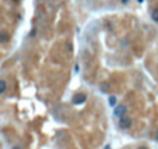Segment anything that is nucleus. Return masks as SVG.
<instances>
[{"label":"nucleus","mask_w":158,"mask_h":149,"mask_svg":"<svg viewBox=\"0 0 158 149\" xmlns=\"http://www.w3.org/2000/svg\"><path fill=\"white\" fill-rule=\"evenodd\" d=\"M155 140H157V142H158V129L155 131Z\"/></svg>","instance_id":"obj_8"},{"label":"nucleus","mask_w":158,"mask_h":149,"mask_svg":"<svg viewBox=\"0 0 158 149\" xmlns=\"http://www.w3.org/2000/svg\"><path fill=\"white\" fill-rule=\"evenodd\" d=\"M72 102H74V103H83V102H86V94L77 92L74 97H72Z\"/></svg>","instance_id":"obj_3"},{"label":"nucleus","mask_w":158,"mask_h":149,"mask_svg":"<svg viewBox=\"0 0 158 149\" xmlns=\"http://www.w3.org/2000/svg\"><path fill=\"white\" fill-rule=\"evenodd\" d=\"M104 149H111V148H109V146H106V148H104Z\"/></svg>","instance_id":"obj_13"},{"label":"nucleus","mask_w":158,"mask_h":149,"mask_svg":"<svg viewBox=\"0 0 158 149\" xmlns=\"http://www.w3.org/2000/svg\"><path fill=\"white\" fill-rule=\"evenodd\" d=\"M132 125H134V121H132V118H130V117H127V115L120 117V126L123 129H129Z\"/></svg>","instance_id":"obj_1"},{"label":"nucleus","mask_w":158,"mask_h":149,"mask_svg":"<svg viewBox=\"0 0 158 149\" xmlns=\"http://www.w3.org/2000/svg\"><path fill=\"white\" fill-rule=\"evenodd\" d=\"M126 111H127V108L125 106V104H117L114 114H115L117 117H123V115H126Z\"/></svg>","instance_id":"obj_2"},{"label":"nucleus","mask_w":158,"mask_h":149,"mask_svg":"<svg viewBox=\"0 0 158 149\" xmlns=\"http://www.w3.org/2000/svg\"><path fill=\"white\" fill-rule=\"evenodd\" d=\"M14 149H22V148H20V146H17V148H14Z\"/></svg>","instance_id":"obj_11"},{"label":"nucleus","mask_w":158,"mask_h":149,"mask_svg":"<svg viewBox=\"0 0 158 149\" xmlns=\"http://www.w3.org/2000/svg\"><path fill=\"white\" fill-rule=\"evenodd\" d=\"M5 91H6V82L0 78V94H3Z\"/></svg>","instance_id":"obj_5"},{"label":"nucleus","mask_w":158,"mask_h":149,"mask_svg":"<svg viewBox=\"0 0 158 149\" xmlns=\"http://www.w3.org/2000/svg\"><path fill=\"white\" fill-rule=\"evenodd\" d=\"M12 2H14V3H19V2H20V0H12Z\"/></svg>","instance_id":"obj_9"},{"label":"nucleus","mask_w":158,"mask_h":149,"mask_svg":"<svg viewBox=\"0 0 158 149\" xmlns=\"http://www.w3.org/2000/svg\"><path fill=\"white\" fill-rule=\"evenodd\" d=\"M8 40H9V34L2 31V32H0V43H6Z\"/></svg>","instance_id":"obj_4"},{"label":"nucleus","mask_w":158,"mask_h":149,"mask_svg":"<svg viewBox=\"0 0 158 149\" xmlns=\"http://www.w3.org/2000/svg\"><path fill=\"white\" fill-rule=\"evenodd\" d=\"M152 20L158 23V8H155V9L152 11Z\"/></svg>","instance_id":"obj_6"},{"label":"nucleus","mask_w":158,"mask_h":149,"mask_svg":"<svg viewBox=\"0 0 158 149\" xmlns=\"http://www.w3.org/2000/svg\"><path fill=\"white\" fill-rule=\"evenodd\" d=\"M121 2H123V3H126V2H127V0H121Z\"/></svg>","instance_id":"obj_12"},{"label":"nucleus","mask_w":158,"mask_h":149,"mask_svg":"<svg viewBox=\"0 0 158 149\" xmlns=\"http://www.w3.org/2000/svg\"><path fill=\"white\" fill-rule=\"evenodd\" d=\"M109 104H111V106H114V108L117 106V99L114 97V95H111V97H109Z\"/></svg>","instance_id":"obj_7"},{"label":"nucleus","mask_w":158,"mask_h":149,"mask_svg":"<svg viewBox=\"0 0 158 149\" xmlns=\"http://www.w3.org/2000/svg\"><path fill=\"white\" fill-rule=\"evenodd\" d=\"M138 149H147V148H144V146H141V148H138Z\"/></svg>","instance_id":"obj_10"}]
</instances>
